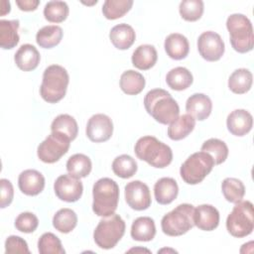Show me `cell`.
Instances as JSON below:
<instances>
[{"instance_id":"6da1fadb","label":"cell","mask_w":254,"mask_h":254,"mask_svg":"<svg viewBox=\"0 0 254 254\" xmlns=\"http://www.w3.org/2000/svg\"><path fill=\"white\" fill-rule=\"evenodd\" d=\"M144 106L157 122L170 124L179 117L180 107L178 102L165 89L155 88L147 92L144 97Z\"/></svg>"},{"instance_id":"7a4b0ae2","label":"cell","mask_w":254,"mask_h":254,"mask_svg":"<svg viewBox=\"0 0 254 254\" xmlns=\"http://www.w3.org/2000/svg\"><path fill=\"white\" fill-rule=\"evenodd\" d=\"M134 152L138 159L159 169L166 168L173 160L172 149L153 136H143L138 139Z\"/></svg>"},{"instance_id":"3957f363","label":"cell","mask_w":254,"mask_h":254,"mask_svg":"<svg viewBox=\"0 0 254 254\" xmlns=\"http://www.w3.org/2000/svg\"><path fill=\"white\" fill-rule=\"evenodd\" d=\"M92 210L98 216H109L115 213L119 200V187L109 178L96 181L92 189Z\"/></svg>"},{"instance_id":"277c9868","label":"cell","mask_w":254,"mask_h":254,"mask_svg":"<svg viewBox=\"0 0 254 254\" xmlns=\"http://www.w3.org/2000/svg\"><path fill=\"white\" fill-rule=\"evenodd\" d=\"M68 82L69 76L64 66L49 65L43 73L40 95L48 103H57L64 97Z\"/></svg>"},{"instance_id":"5b68a950","label":"cell","mask_w":254,"mask_h":254,"mask_svg":"<svg viewBox=\"0 0 254 254\" xmlns=\"http://www.w3.org/2000/svg\"><path fill=\"white\" fill-rule=\"evenodd\" d=\"M226 28L230 36V44L234 51L245 54L254 47V34L250 20L243 14L235 13L228 16Z\"/></svg>"},{"instance_id":"8992f818","label":"cell","mask_w":254,"mask_h":254,"mask_svg":"<svg viewBox=\"0 0 254 254\" xmlns=\"http://www.w3.org/2000/svg\"><path fill=\"white\" fill-rule=\"evenodd\" d=\"M194 207L190 203H182L172 211L165 214L161 221V227L169 236H181L194 226Z\"/></svg>"},{"instance_id":"52a82bcc","label":"cell","mask_w":254,"mask_h":254,"mask_svg":"<svg viewBox=\"0 0 254 254\" xmlns=\"http://www.w3.org/2000/svg\"><path fill=\"white\" fill-rule=\"evenodd\" d=\"M125 222L119 214L113 213L103 217L93 232V239L96 245L102 249L113 248L125 233Z\"/></svg>"},{"instance_id":"ba28073f","label":"cell","mask_w":254,"mask_h":254,"mask_svg":"<svg viewBox=\"0 0 254 254\" xmlns=\"http://www.w3.org/2000/svg\"><path fill=\"white\" fill-rule=\"evenodd\" d=\"M227 231L234 237L242 238L252 233L254 229L253 204L249 200L235 203L226 219Z\"/></svg>"},{"instance_id":"9c48e42d","label":"cell","mask_w":254,"mask_h":254,"mask_svg":"<svg viewBox=\"0 0 254 254\" xmlns=\"http://www.w3.org/2000/svg\"><path fill=\"white\" fill-rule=\"evenodd\" d=\"M214 166L211 156L203 151L191 154L181 166L180 174L185 183L196 185L212 171Z\"/></svg>"},{"instance_id":"30bf717a","label":"cell","mask_w":254,"mask_h":254,"mask_svg":"<svg viewBox=\"0 0 254 254\" xmlns=\"http://www.w3.org/2000/svg\"><path fill=\"white\" fill-rule=\"evenodd\" d=\"M70 139L64 134L57 131L52 133L38 146V158L47 164L58 162L69 149Z\"/></svg>"},{"instance_id":"8fae6325","label":"cell","mask_w":254,"mask_h":254,"mask_svg":"<svg viewBox=\"0 0 254 254\" xmlns=\"http://www.w3.org/2000/svg\"><path fill=\"white\" fill-rule=\"evenodd\" d=\"M197 50L202 59L207 62H216L224 54L225 46L221 37L213 32H203L197 40Z\"/></svg>"},{"instance_id":"7c38bea8","label":"cell","mask_w":254,"mask_h":254,"mask_svg":"<svg viewBox=\"0 0 254 254\" xmlns=\"http://www.w3.org/2000/svg\"><path fill=\"white\" fill-rule=\"evenodd\" d=\"M54 190L61 200L74 202L81 197L83 186L79 179H76L69 174L62 175L56 180L54 184Z\"/></svg>"},{"instance_id":"4fadbf2b","label":"cell","mask_w":254,"mask_h":254,"mask_svg":"<svg viewBox=\"0 0 254 254\" xmlns=\"http://www.w3.org/2000/svg\"><path fill=\"white\" fill-rule=\"evenodd\" d=\"M85 132L91 142H105L111 138L113 133L112 120L105 114H94L88 119Z\"/></svg>"},{"instance_id":"5bb4252c","label":"cell","mask_w":254,"mask_h":254,"mask_svg":"<svg viewBox=\"0 0 254 254\" xmlns=\"http://www.w3.org/2000/svg\"><path fill=\"white\" fill-rule=\"evenodd\" d=\"M125 199L127 204L135 210H145L151 205L149 187L141 181H132L125 186Z\"/></svg>"},{"instance_id":"9a60e30c","label":"cell","mask_w":254,"mask_h":254,"mask_svg":"<svg viewBox=\"0 0 254 254\" xmlns=\"http://www.w3.org/2000/svg\"><path fill=\"white\" fill-rule=\"evenodd\" d=\"M226 126L232 135L241 137L251 131L253 117L245 109H235L228 114Z\"/></svg>"},{"instance_id":"2e32d148","label":"cell","mask_w":254,"mask_h":254,"mask_svg":"<svg viewBox=\"0 0 254 254\" xmlns=\"http://www.w3.org/2000/svg\"><path fill=\"white\" fill-rule=\"evenodd\" d=\"M18 187L26 195H38L45 188V178L37 170H25L19 175Z\"/></svg>"},{"instance_id":"e0dca14e","label":"cell","mask_w":254,"mask_h":254,"mask_svg":"<svg viewBox=\"0 0 254 254\" xmlns=\"http://www.w3.org/2000/svg\"><path fill=\"white\" fill-rule=\"evenodd\" d=\"M193 221L200 230H214L219 224V212L211 204H200L194 208Z\"/></svg>"},{"instance_id":"ac0fdd59","label":"cell","mask_w":254,"mask_h":254,"mask_svg":"<svg viewBox=\"0 0 254 254\" xmlns=\"http://www.w3.org/2000/svg\"><path fill=\"white\" fill-rule=\"evenodd\" d=\"M212 109V102L210 98L203 93H194L190 95L186 102V110L188 114L192 116L195 120L202 121L206 119Z\"/></svg>"},{"instance_id":"d6986e66","label":"cell","mask_w":254,"mask_h":254,"mask_svg":"<svg viewBox=\"0 0 254 254\" xmlns=\"http://www.w3.org/2000/svg\"><path fill=\"white\" fill-rule=\"evenodd\" d=\"M40 60V53L31 44L22 45L14 56L16 65L24 71L34 70L38 66Z\"/></svg>"},{"instance_id":"ffe728a7","label":"cell","mask_w":254,"mask_h":254,"mask_svg":"<svg viewBox=\"0 0 254 254\" xmlns=\"http://www.w3.org/2000/svg\"><path fill=\"white\" fill-rule=\"evenodd\" d=\"M164 47L167 55L176 61L185 59L190 52V44L188 39L179 33L170 34L165 40Z\"/></svg>"},{"instance_id":"44dd1931","label":"cell","mask_w":254,"mask_h":254,"mask_svg":"<svg viewBox=\"0 0 254 254\" xmlns=\"http://www.w3.org/2000/svg\"><path fill=\"white\" fill-rule=\"evenodd\" d=\"M179 193V187L173 178H162L154 186V195L160 204L173 202Z\"/></svg>"},{"instance_id":"7402d4cb","label":"cell","mask_w":254,"mask_h":254,"mask_svg":"<svg viewBox=\"0 0 254 254\" xmlns=\"http://www.w3.org/2000/svg\"><path fill=\"white\" fill-rule=\"evenodd\" d=\"M135 38L136 34L134 29L125 23L114 26L109 33V39L112 45L118 50L129 49L134 44Z\"/></svg>"},{"instance_id":"603a6c76","label":"cell","mask_w":254,"mask_h":254,"mask_svg":"<svg viewBox=\"0 0 254 254\" xmlns=\"http://www.w3.org/2000/svg\"><path fill=\"white\" fill-rule=\"evenodd\" d=\"M131 237L136 241H151L156 235V226L153 218L140 216L131 225Z\"/></svg>"},{"instance_id":"cb8c5ba5","label":"cell","mask_w":254,"mask_h":254,"mask_svg":"<svg viewBox=\"0 0 254 254\" xmlns=\"http://www.w3.org/2000/svg\"><path fill=\"white\" fill-rule=\"evenodd\" d=\"M132 64L142 70L150 69L155 65L158 60V54L154 46L152 45H141L139 46L132 55Z\"/></svg>"},{"instance_id":"d4e9b609","label":"cell","mask_w":254,"mask_h":254,"mask_svg":"<svg viewBox=\"0 0 254 254\" xmlns=\"http://www.w3.org/2000/svg\"><path fill=\"white\" fill-rule=\"evenodd\" d=\"M195 119L190 114H183L170 123L168 127V136L170 139L179 141L186 138L194 128Z\"/></svg>"},{"instance_id":"484cf974","label":"cell","mask_w":254,"mask_h":254,"mask_svg":"<svg viewBox=\"0 0 254 254\" xmlns=\"http://www.w3.org/2000/svg\"><path fill=\"white\" fill-rule=\"evenodd\" d=\"M19 20H0V47L4 50H11L20 41L18 35Z\"/></svg>"},{"instance_id":"4316f807","label":"cell","mask_w":254,"mask_h":254,"mask_svg":"<svg viewBox=\"0 0 254 254\" xmlns=\"http://www.w3.org/2000/svg\"><path fill=\"white\" fill-rule=\"evenodd\" d=\"M166 81L169 87L174 90H184L190 87L193 81L191 72L184 66H177L172 68L166 76Z\"/></svg>"},{"instance_id":"83f0119b","label":"cell","mask_w":254,"mask_h":254,"mask_svg":"<svg viewBox=\"0 0 254 254\" xmlns=\"http://www.w3.org/2000/svg\"><path fill=\"white\" fill-rule=\"evenodd\" d=\"M253 75L247 68L235 69L228 78L229 89L236 94H243L250 90L252 86Z\"/></svg>"},{"instance_id":"f1b7e54d","label":"cell","mask_w":254,"mask_h":254,"mask_svg":"<svg viewBox=\"0 0 254 254\" xmlns=\"http://www.w3.org/2000/svg\"><path fill=\"white\" fill-rule=\"evenodd\" d=\"M144 76L133 69L124 71L120 76V87L128 95L139 94L145 87Z\"/></svg>"},{"instance_id":"f546056e","label":"cell","mask_w":254,"mask_h":254,"mask_svg":"<svg viewBox=\"0 0 254 254\" xmlns=\"http://www.w3.org/2000/svg\"><path fill=\"white\" fill-rule=\"evenodd\" d=\"M63 35V29L60 26H45L37 32L36 42L41 48L52 49L61 43Z\"/></svg>"},{"instance_id":"4dcf8cb0","label":"cell","mask_w":254,"mask_h":254,"mask_svg":"<svg viewBox=\"0 0 254 254\" xmlns=\"http://www.w3.org/2000/svg\"><path fill=\"white\" fill-rule=\"evenodd\" d=\"M92 164L84 154H74L66 162V170L69 175L76 179L87 177L91 172Z\"/></svg>"},{"instance_id":"1f68e13d","label":"cell","mask_w":254,"mask_h":254,"mask_svg":"<svg viewBox=\"0 0 254 254\" xmlns=\"http://www.w3.org/2000/svg\"><path fill=\"white\" fill-rule=\"evenodd\" d=\"M77 224V215L70 208H62L53 217V226L62 233H69Z\"/></svg>"},{"instance_id":"d6a6232c","label":"cell","mask_w":254,"mask_h":254,"mask_svg":"<svg viewBox=\"0 0 254 254\" xmlns=\"http://www.w3.org/2000/svg\"><path fill=\"white\" fill-rule=\"evenodd\" d=\"M51 130L61 132L72 141L77 136L78 126L72 116L68 114H60L53 120L51 124Z\"/></svg>"},{"instance_id":"836d02e7","label":"cell","mask_w":254,"mask_h":254,"mask_svg":"<svg viewBox=\"0 0 254 254\" xmlns=\"http://www.w3.org/2000/svg\"><path fill=\"white\" fill-rule=\"evenodd\" d=\"M201 151L209 154L213 159L214 165H220L227 159L228 147L222 140L216 138H210L206 140L202 146Z\"/></svg>"},{"instance_id":"e575fe53","label":"cell","mask_w":254,"mask_h":254,"mask_svg":"<svg viewBox=\"0 0 254 254\" xmlns=\"http://www.w3.org/2000/svg\"><path fill=\"white\" fill-rule=\"evenodd\" d=\"M221 190L225 199L232 203L242 200L245 194V187L243 183L235 178L224 179L221 184Z\"/></svg>"},{"instance_id":"d590c367","label":"cell","mask_w":254,"mask_h":254,"mask_svg":"<svg viewBox=\"0 0 254 254\" xmlns=\"http://www.w3.org/2000/svg\"><path fill=\"white\" fill-rule=\"evenodd\" d=\"M132 6V0H106L102 6V13L106 19L116 20L123 17Z\"/></svg>"},{"instance_id":"8d00e7d4","label":"cell","mask_w":254,"mask_h":254,"mask_svg":"<svg viewBox=\"0 0 254 254\" xmlns=\"http://www.w3.org/2000/svg\"><path fill=\"white\" fill-rule=\"evenodd\" d=\"M112 171L116 176L122 179H128L136 174L137 163L133 157L123 154L113 160Z\"/></svg>"},{"instance_id":"74e56055","label":"cell","mask_w":254,"mask_h":254,"mask_svg":"<svg viewBox=\"0 0 254 254\" xmlns=\"http://www.w3.org/2000/svg\"><path fill=\"white\" fill-rule=\"evenodd\" d=\"M68 11V6L64 1H49L44 8V16L49 22L61 23L67 18Z\"/></svg>"},{"instance_id":"f35d334b","label":"cell","mask_w":254,"mask_h":254,"mask_svg":"<svg viewBox=\"0 0 254 254\" xmlns=\"http://www.w3.org/2000/svg\"><path fill=\"white\" fill-rule=\"evenodd\" d=\"M38 250L40 254H64L62 242L58 236L52 232L44 233L38 241Z\"/></svg>"},{"instance_id":"ab89813d","label":"cell","mask_w":254,"mask_h":254,"mask_svg":"<svg viewBox=\"0 0 254 254\" xmlns=\"http://www.w3.org/2000/svg\"><path fill=\"white\" fill-rule=\"evenodd\" d=\"M179 11L184 20L197 21L203 13V2L201 0H184L180 3Z\"/></svg>"},{"instance_id":"60d3db41","label":"cell","mask_w":254,"mask_h":254,"mask_svg":"<svg viewBox=\"0 0 254 254\" xmlns=\"http://www.w3.org/2000/svg\"><path fill=\"white\" fill-rule=\"evenodd\" d=\"M39 225L38 217L32 212H22L20 213L15 220V227L17 230L24 233L34 232Z\"/></svg>"},{"instance_id":"b9f144b4","label":"cell","mask_w":254,"mask_h":254,"mask_svg":"<svg viewBox=\"0 0 254 254\" xmlns=\"http://www.w3.org/2000/svg\"><path fill=\"white\" fill-rule=\"evenodd\" d=\"M5 253H30L27 242L20 236L11 235L5 241Z\"/></svg>"},{"instance_id":"7bdbcfd3","label":"cell","mask_w":254,"mask_h":254,"mask_svg":"<svg viewBox=\"0 0 254 254\" xmlns=\"http://www.w3.org/2000/svg\"><path fill=\"white\" fill-rule=\"evenodd\" d=\"M0 207L5 208L10 205L14 197V189L11 182L7 179L0 180Z\"/></svg>"},{"instance_id":"ee69618b","label":"cell","mask_w":254,"mask_h":254,"mask_svg":"<svg viewBox=\"0 0 254 254\" xmlns=\"http://www.w3.org/2000/svg\"><path fill=\"white\" fill-rule=\"evenodd\" d=\"M16 4L22 11H34L40 4L39 0H16Z\"/></svg>"},{"instance_id":"f6af8a7d","label":"cell","mask_w":254,"mask_h":254,"mask_svg":"<svg viewBox=\"0 0 254 254\" xmlns=\"http://www.w3.org/2000/svg\"><path fill=\"white\" fill-rule=\"evenodd\" d=\"M1 15L4 16L5 14L10 12V2L9 1H2L1 2Z\"/></svg>"}]
</instances>
